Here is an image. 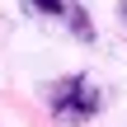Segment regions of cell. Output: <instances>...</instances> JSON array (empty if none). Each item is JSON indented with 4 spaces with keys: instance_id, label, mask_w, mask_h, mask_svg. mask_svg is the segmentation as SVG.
<instances>
[{
    "instance_id": "1",
    "label": "cell",
    "mask_w": 127,
    "mask_h": 127,
    "mask_svg": "<svg viewBox=\"0 0 127 127\" xmlns=\"http://www.w3.org/2000/svg\"><path fill=\"white\" fill-rule=\"evenodd\" d=\"M47 104H52V113L61 123H90L104 108V90L90 75H66V80L47 85Z\"/></svg>"
},
{
    "instance_id": "2",
    "label": "cell",
    "mask_w": 127,
    "mask_h": 127,
    "mask_svg": "<svg viewBox=\"0 0 127 127\" xmlns=\"http://www.w3.org/2000/svg\"><path fill=\"white\" fill-rule=\"evenodd\" d=\"M71 28H75L80 38H94V28H90V19H85V9H71Z\"/></svg>"
},
{
    "instance_id": "3",
    "label": "cell",
    "mask_w": 127,
    "mask_h": 127,
    "mask_svg": "<svg viewBox=\"0 0 127 127\" xmlns=\"http://www.w3.org/2000/svg\"><path fill=\"white\" fill-rule=\"evenodd\" d=\"M33 9H42V14H66V0H28Z\"/></svg>"
},
{
    "instance_id": "4",
    "label": "cell",
    "mask_w": 127,
    "mask_h": 127,
    "mask_svg": "<svg viewBox=\"0 0 127 127\" xmlns=\"http://www.w3.org/2000/svg\"><path fill=\"white\" fill-rule=\"evenodd\" d=\"M118 19H123V24H127V0H118Z\"/></svg>"
}]
</instances>
